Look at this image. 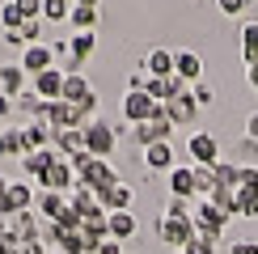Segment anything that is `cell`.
Segmentation results:
<instances>
[{
  "mask_svg": "<svg viewBox=\"0 0 258 254\" xmlns=\"http://www.w3.org/2000/svg\"><path fill=\"white\" fill-rule=\"evenodd\" d=\"M157 110H161V102H157L148 89H127V98H123V119H127V123L140 127V123L153 119Z\"/></svg>",
  "mask_w": 258,
  "mask_h": 254,
  "instance_id": "obj_1",
  "label": "cell"
},
{
  "mask_svg": "<svg viewBox=\"0 0 258 254\" xmlns=\"http://www.w3.org/2000/svg\"><path fill=\"white\" fill-rule=\"evenodd\" d=\"M59 102H68V106H77L81 114H89L93 110V85L81 77V72H68V77H63V93H59Z\"/></svg>",
  "mask_w": 258,
  "mask_h": 254,
  "instance_id": "obj_2",
  "label": "cell"
},
{
  "mask_svg": "<svg viewBox=\"0 0 258 254\" xmlns=\"http://www.w3.org/2000/svg\"><path fill=\"white\" fill-rule=\"evenodd\" d=\"M85 153L89 157H98V161H106V157L114 153V127L110 123H89L85 127Z\"/></svg>",
  "mask_w": 258,
  "mask_h": 254,
  "instance_id": "obj_3",
  "label": "cell"
},
{
  "mask_svg": "<svg viewBox=\"0 0 258 254\" xmlns=\"http://www.w3.org/2000/svg\"><path fill=\"white\" fill-rule=\"evenodd\" d=\"M157 233L169 241V246H178V250H186V241L195 237V220L190 216H161V225H157Z\"/></svg>",
  "mask_w": 258,
  "mask_h": 254,
  "instance_id": "obj_4",
  "label": "cell"
},
{
  "mask_svg": "<svg viewBox=\"0 0 258 254\" xmlns=\"http://www.w3.org/2000/svg\"><path fill=\"white\" fill-rule=\"evenodd\" d=\"M186 153L195 157V165H216L220 161V144H216V136H212V132H195L186 140Z\"/></svg>",
  "mask_w": 258,
  "mask_h": 254,
  "instance_id": "obj_5",
  "label": "cell"
},
{
  "mask_svg": "<svg viewBox=\"0 0 258 254\" xmlns=\"http://www.w3.org/2000/svg\"><path fill=\"white\" fill-rule=\"evenodd\" d=\"M21 68H26V72H34V77H38V72L55 68V51H51L47 42H30V47L21 51Z\"/></svg>",
  "mask_w": 258,
  "mask_h": 254,
  "instance_id": "obj_6",
  "label": "cell"
},
{
  "mask_svg": "<svg viewBox=\"0 0 258 254\" xmlns=\"http://www.w3.org/2000/svg\"><path fill=\"white\" fill-rule=\"evenodd\" d=\"M63 77H68V72H59V68L38 72V77H34V93H38L42 102H59V93H63Z\"/></svg>",
  "mask_w": 258,
  "mask_h": 254,
  "instance_id": "obj_7",
  "label": "cell"
},
{
  "mask_svg": "<svg viewBox=\"0 0 258 254\" xmlns=\"http://www.w3.org/2000/svg\"><path fill=\"white\" fill-rule=\"evenodd\" d=\"M144 68H148V77H153V81H165V77H174V51H165V47H153V51H148V59H144Z\"/></svg>",
  "mask_w": 258,
  "mask_h": 254,
  "instance_id": "obj_8",
  "label": "cell"
},
{
  "mask_svg": "<svg viewBox=\"0 0 258 254\" xmlns=\"http://www.w3.org/2000/svg\"><path fill=\"white\" fill-rule=\"evenodd\" d=\"M174 77L199 85V77H203V59L195 55V51H174Z\"/></svg>",
  "mask_w": 258,
  "mask_h": 254,
  "instance_id": "obj_9",
  "label": "cell"
},
{
  "mask_svg": "<svg viewBox=\"0 0 258 254\" xmlns=\"http://www.w3.org/2000/svg\"><path fill=\"white\" fill-rule=\"evenodd\" d=\"M34 208L42 212V220H59L63 212H68V199H63L59 190H42V195H34Z\"/></svg>",
  "mask_w": 258,
  "mask_h": 254,
  "instance_id": "obj_10",
  "label": "cell"
},
{
  "mask_svg": "<svg viewBox=\"0 0 258 254\" xmlns=\"http://www.w3.org/2000/svg\"><path fill=\"white\" fill-rule=\"evenodd\" d=\"M144 165L148 169H174V144L169 140H157L144 148Z\"/></svg>",
  "mask_w": 258,
  "mask_h": 254,
  "instance_id": "obj_11",
  "label": "cell"
},
{
  "mask_svg": "<svg viewBox=\"0 0 258 254\" xmlns=\"http://www.w3.org/2000/svg\"><path fill=\"white\" fill-rule=\"evenodd\" d=\"M195 110H199L195 93H182V98L165 102V114H169V123H190V119H195Z\"/></svg>",
  "mask_w": 258,
  "mask_h": 254,
  "instance_id": "obj_12",
  "label": "cell"
},
{
  "mask_svg": "<svg viewBox=\"0 0 258 254\" xmlns=\"http://www.w3.org/2000/svg\"><path fill=\"white\" fill-rule=\"evenodd\" d=\"M106 233H110L114 241L132 237V233H136V216H132V212H106Z\"/></svg>",
  "mask_w": 258,
  "mask_h": 254,
  "instance_id": "obj_13",
  "label": "cell"
},
{
  "mask_svg": "<svg viewBox=\"0 0 258 254\" xmlns=\"http://www.w3.org/2000/svg\"><path fill=\"white\" fill-rule=\"evenodd\" d=\"M0 89H5V98L9 93H26V68H21V64H5V68H0Z\"/></svg>",
  "mask_w": 258,
  "mask_h": 254,
  "instance_id": "obj_14",
  "label": "cell"
},
{
  "mask_svg": "<svg viewBox=\"0 0 258 254\" xmlns=\"http://www.w3.org/2000/svg\"><path fill=\"white\" fill-rule=\"evenodd\" d=\"M93 42H98V38H93V30H81V34H72V38H68V51H72V68H81V64L93 55Z\"/></svg>",
  "mask_w": 258,
  "mask_h": 254,
  "instance_id": "obj_15",
  "label": "cell"
},
{
  "mask_svg": "<svg viewBox=\"0 0 258 254\" xmlns=\"http://www.w3.org/2000/svg\"><path fill=\"white\" fill-rule=\"evenodd\" d=\"M169 190H174V199H190L195 195V169H169Z\"/></svg>",
  "mask_w": 258,
  "mask_h": 254,
  "instance_id": "obj_16",
  "label": "cell"
},
{
  "mask_svg": "<svg viewBox=\"0 0 258 254\" xmlns=\"http://www.w3.org/2000/svg\"><path fill=\"white\" fill-rule=\"evenodd\" d=\"M30 204H34V186L30 182H9V208H13V216L26 212Z\"/></svg>",
  "mask_w": 258,
  "mask_h": 254,
  "instance_id": "obj_17",
  "label": "cell"
},
{
  "mask_svg": "<svg viewBox=\"0 0 258 254\" xmlns=\"http://www.w3.org/2000/svg\"><path fill=\"white\" fill-rule=\"evenodd\" d=\"M241 51H245V64H258V21L241 30Z\"/></svg>",
  "mask_w": 258,
  "mask_h": 254,
  "instance_id": "obj_18",
  "label": "cell"
},
{
  "mask_svg": "<svg viewBox=\"0 0 258 254\" xmlns=\"http://www.w3.org/2000/svg\"><path fill=\"white\" fill-rule=\"evenodd\" d=\"M42 17L47 21H68L72 17V0H42Z\"/></svg>",
  "mask_w": 258,
  "mask_h": 254,
  "instance_id": "obj_19",
  "label": "cell"
},
{
  "mask_svg": "<svg viewBox=\"0 0 258 254\" xmlns=\"http://www.w3.org/2000/svg\"><path fill=\"white\" fill-rule=\"evenodd\" d=\"M237 212H241V216H258V190L237 186Z\"/></svg>",
  "mask_w": 258,
  "mask_h": 254,
  "instance_id": "obj_20",
  "label": "cell"
},
{
  "mask_svg": "<svg viewBox=\"0 0 258 254\" xmlns=\"http://www.w3.org/2000/svg\"><path fill=\"white\" fill-rule=\"evenodd\" d=\"M72 26H77V34H81V30H93V26H98V9H77V5H72Z\"/></svg>",
  "mask_w": 258,
  "mask_h": 254,
  "instance_id": "obj_21",
  "label": "cell"
},
{
  "mask_svg": "<svg viewBox=\"0 0 258 254\" xmlns=\"http://www.w3.org/2000/svg\"><path fill=\"white\" fill-rule=\"evenodd\" d=\"M9 153H21V132L17 127H0V157Z\"/></svg>",
  "mask_w": 258,
  "mask_h": 254,
  "instance_id": "obj_22",
  "label": "cell"
},
{
  "mask_svg": "<svg viewBox=\"0 0 258 254\" xmlns=\"http://www.w3.org/2000/svg\"><path fill=\"white\" fill-rule=\"evenodd\" d=\"M182 254H216V241H212V237H199V233H195V237L186 241V250H182Z\"/></svg>",
  "mask_w": 258,
  "mask_h": 254,
  "instance_id": "obj_23",
  "label": "cell"
},
{
  "mask_svg": "<svg viewBox=\"0 0 258 254\" xmlns=\"http://www.w3.org/2000/svg\"><path fill=\"white\" fill-rule=\"evenodd\" d=\"M13 5H17V13L26 21H38L42 17V0H13Z\"/></svg>",
  "mask_w": 258,
  "mask_h": 254,
  "instance_id": "obj_24",
  "label": "cell"
},
{
  "mask_svg": "<svg viewBox=\"0 0 258 254\" xmlns=\"http://www.w3.org/2000/svg\"><path fill=\"white\" fill-rule=\"evenodd\" d=\"M0 21H5V30H17L21 21H26V17H21V13H17V5H13V0H9V5L0 9Z\"/></svg>",
  "mask_w": 258,
  "mask_h": 254,
  "instance_id": "obj_25",
  "label": "cell"
},
{
  "mask_svg": "<svg viewBox=\"0 0 258 254\" xmlns=\"http://www.w3.org/2000/svg\"><path fill=\"white\" fill-rule=\"evenodd\" d=\"M0 254H21V237L17 233H0Z\"/></svg>",
  "mask_w": 258,
  "mask_h": 254,
  "instance_id": "obj_26",
  "label": "cell"
},
{
  "mask_svg": "<svg viewBox=\"0 0 258 254\" xmlns=\"http://www.w3.org/2000/svg\"><path fill=\"white\" fill-rule=\"evenodd\" d=\"M216 5H220V13L237 17V13H245V5H250V0H216Z\"/></svg>",
  "mask_w": 258,
  "mask_h": 254,
  "instance_id": "obj_27",
  "label": "cell"
},
{
  "mask_svg": "<svg viewBox=\"0 0 258 254\" xmlns=\"http://www.w3.org/2000/svg\"><path fill=\"white\" fill-rule=\"evenodd\" d=\"M165 216H190V204L186 199H174V204L165 208Z\"/></svg>",
  "mask_w": 258,
  "mask_h": 254,
  "instance_id": "obj_28",
  "label": "cell"
},
{
  "mask_svg": "<svg viewBox=\"0 0 258 254\" xmlns=\"http://www.w3.org/2000/svg\"><path fill=\"white\" fill-rule=\"evenodd\" d=\"M0 216H13V208H9V182H0Z\"/></svg>",
  "mask_w": 258,
  "mask_h": 254,
  "instance_id": "obj_29",
  "label": "cell"
},
{
  "mask_svg": "<svg viewBox=\"0 0 258 254\" xmlns=\"http://www.w3.org/2000/svg\"><path fill=\"white\" fill-rule=\"evenodd\" d=\"M98 254H123V246H119V241H114V237H106L102 246H98Z\"/></svg>",
  "mask_w": 258,
  "mask_h": 254,
  "instance_id": "obj_30",
  "label": "cell"
},
{
  "mask_svg": "<svg viewBox=\"0 0 258 254\" xmlns=\"http://www.w3.org/2000/svg\"><path fill=\"white\" fill-rule=\"evenodd\" d=\"M195 102H199V106L212 102V89H208V85H195Z\"/></svg>",
  "mask_w": 258,
  "mask_h": 254,
  "instance_id": "obj_31",
  "label": "cell"
},
{
  "mask_svg": "<svg viewBox=\"0 0 258 254\" xmlns=\"http://www.w3.org/2000/svg\"><path fill=\"white\" fill-rule=\"evenodd\" d=\"M21 254H42V241H38V237H30V241H21Z\"/></svg>",
  "mask_w": 258,
  "mask_h": 254,
  "instance_id": "obj_32",
  "label": "cell"
},
{
  "mask_svg": "<svg viewBox=\"0 0 258 254\" xmlns=\"http://www.w3.org/2000/svg\"><path fill=\"white\" fill-rule=\"evenodd\" d=\"M233 254H258V246H254V241H237V246H233Z\"/></svg>",
  "mask_w": 258,
  "mask_h": 254,
  "instance_id": "obj_33",
  "label": "cell"
},
{
  "mask_svg": "<svg viewBox=\"0 0 258 254\" xmlns=\"http://www.w3.org/2000/svg\"><path fill=\"white\" fill-rule=\"evenodd\" d=\"M245 81H250L254 89H258V64H250V68H245Z\"/></svg>",
  "mask_w": 258,
  "mask_h": 254,
  "instance_id": "obj_34",
  "label": "cell"
},
{
  "mask_svg": "<svg viewBox=\"0 0 258 254\" xmlns=\"http://www.w3.org/2000/svg\"><path fill=\"white\" fill-rule=\"evenodd\" d=\"M9 110H13V102H9V98H5V93H0V119H5V114H9Z\"/></svg>",
  "mask_w": 258,
  "mask_h": 254,
  "instance_id": "obj_35",
  "label": "cell"
},
{
  "mask_svg": "<svg viewBox=\"0 0 258 254\" xmlns=\"http://www.w3.org/2000/svg\"><path fill=\"white\" fill-rule=\"evenodd\" d=\"M77 9H98V0H72Z\"/></svg>",
  "mask_w": 258,
  "mask_h": 254,
  "instance_id": "obj_36",
  "label": "cell"
}]
</instances>
